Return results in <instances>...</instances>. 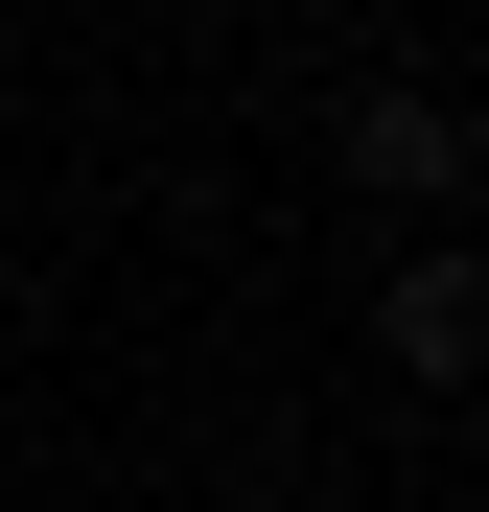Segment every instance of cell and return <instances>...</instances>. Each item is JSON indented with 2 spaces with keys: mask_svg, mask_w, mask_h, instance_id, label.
<instances>
[{
  "mask_svg": "<svg viewBox=\"0 0 489 512\" xmlns=\"http://www.w3.org/2000/svg\"><path fill=\"white\" fill-rule=\"evenodd\" d=\"M373 373H396V396H489V233L420 210V233L373 256Z\"/></svg>",
  "mask_w": 489,
  "mask_h": 512,
  "instance_id": "2",
  "label": "cell"
},
{
  "mask_svg": "<svg viewBox=\"0 0 489 512\" xmlns=\"http://www.w3.org/2000/svg\"><path fill=\"white\" fill-rule=\"evenodd\" d=\"M326 163H350V187H373L396 233H420V210H466V187H489V117L443 94V70H350V117H326Z\"/></svg>",
  "mask_w": 489,
  "mask_h": 512,
  "instance_id": "1",
  "label": "cell"
}]
</instances>
